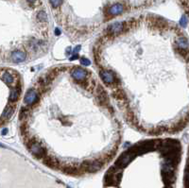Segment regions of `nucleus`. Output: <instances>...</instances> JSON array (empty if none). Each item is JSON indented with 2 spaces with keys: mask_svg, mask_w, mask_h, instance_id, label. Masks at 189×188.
<instances>
[{
  "mask_svg": "<svg viewBox=\"0 0 189 188\" xmlns=\"http://www.w3.org/2000/svg\"><path fill=\"white\" fill-rule=\"evenodd\" d=\"M92 58L118 114L134 129L164 137L189 127V35L179 25L155 15L110 23Z\"/></svg>",
  "mask_w": 189,
  "mask_h": 188,
  "instance_id": "obj_1",
  "label": "nucleus"
},
{
  "mask_svg": "<svg viewBox=\"0 0 189 188\" xmlns=\"http://www.w3.org/2000/svg\"><path fill=\"white\" fill-rule=\"evenodd\" d=\"M19 137L51 166L57 151L89 150L104 164L118 151V112L97 74L81 64H57L38 75L23 97Z\"/></svg>",
  "mask_w": 189,
  "mask_h": 188,
  "instance_id": "obj_2",
  "label": "nucleus"
},
{
  "mask_svg": "<svg viewBox=\"0 0 189 188\" xmlns=\"http://www.w3.org/2000/svg\"><path fill=\"white\" fill-rule=\"evenodd\" d=\"M1 80L7 82L8 97L6 100V107L1 112V125L5 124V121L8 122L11 119L13 114L17 110V106L20 104V101L23 99V82H21V76L18 72L13 70V68L4 67L1 68Z\"/></svg>",
  "mask_w": 189,
  "mask_h": 188,
  "instance_id": "obj_3",
  "label": "nucleus"
},
{
  "mask_svg": "<svg viewBox=\"0 0 189 188\" xmlns=\"http://www.w3.org/2000/svg\"><path fill=\"white\" fill-rule=\"evenodd\" d=\"M185 171H189V143L187 147V158H186V166H185Z\"/></svg>",
  "mask_w": 189,
  "mask_h": 188,
  "instance_id": "obj_4",
  "label": "nucleus"
}]
</instances>
